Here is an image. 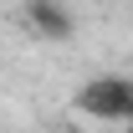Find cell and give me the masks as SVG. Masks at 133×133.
Wrapping results in <instances>:
<instances>
[{
  "label": "cell",
  "instance_id": "1",
  "mask_svg": "<svg viewBox=\"0 0 133 133\" xmlns=\"http://www.w3.org/2000/svg\"><path fill=\"white\" fill-rule=\"evenodd\" d=\"M77 113L97 118V123H128L133 118V77L123 72H102L77 92Z\"/></svg>",
  "mask_w": 133,
  "mask_h": 133
},
{
  "label": "cell",
  "instance_id": "2",
  "mask_svg": "<svg viewBox=\"0 0 133 133\" xmlns=\"http://www.w3.org/2000/svg\"><path fill=\"white\" fill-rule=\"evenodd\" d=\"M26 26H36L46 41H66V36L77 31V16L62 10V5H51V0H31L26 5Z\"/></svg>",
  "mask_w": 133,
  "mask_h": 133
},
{
  "label": "cell",
  "instance_id": "3",
  "mask_svg": "<svg viewBox=\"0 0 133 133\" xmlns=\"http://www.w3.org/2000/svg\"><path fill=\"white\" fill-rule=\"evenodd\" d=\"M128 123H133V118H128Z\"/></svg>",
  "mask_w": 133,
  "mask_h": 133
}]
</instances>
